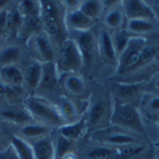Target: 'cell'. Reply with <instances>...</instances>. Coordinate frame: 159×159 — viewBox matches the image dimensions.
Returning <instances> with one entry per match:
<instances>
[{
  "mask_svg": "<svg viewBox=\"0 0 159 159\" xmlns=\"http://www.w3.org/2000/svg\"><path fill=\"white\" fill-rule=\"evenodd\" d=\"M24 108L33 121L46 127H61L65 125L57 107L41 96H30L24 102Z\"/></svg>",
  "mask_w": 159,
  "mask_h": 159,
  "instance_id": "cell-1",
  "label": "cell"
},
{
  "mask_svg": "<svg viewBox=\"0 0 159 159\" xmlns=\"http://www.w3.org/2000/svg\"><path fill=\"white\" fill-rule=\"evenodd\" d=\"M39 4L43 30L52 45L60 46L65 41V23L61 7L55 2H39Z\"/></svg>",
  "mask_w": 159,
  "mask_h": 159,
  "instance_id": "cell-2",
  "label": "cell"
},
{
  "mask_svg": "<svg viewBox=\"0 0 159 159\" xmlns=\"http://www.w3.org/2000/svg\"><path fill=\"white\" fill-rule=\"evenodd\" d=\"M111 124L135 135H147L141 116L134 104L116 101L111 115Z\"/></svg>",
  "mask_w": 159,
  "mask_h": 159,
  "instance_id": "cell-3",
  "label": "cell"
},
{
  "mask_svg": "<svg viewBox=\"0 0 159 159\" xmlns=\"http://www.w3.org/2000/svg\"><path fill=\"white\" fill-rule=\"evenodd\" d=\"M55 64L59 78L65 74H78L83 69V57L73 38H65V41L59 46L57 61Z\"/></svg>",
  "mask_w": 159,
  "mask_h": 159,
  "instance_id": "cell-4",
  "label": "cell"
},
{
  "mask_svg": "<svg viewBox=\"0 0 159 159\" xmlns=\"http://www.w3.org/2000/svg\"><path fill=\"white\" fill-rule=\"evenodd\" d=\"M145 46H147L145 38L140 36H132L129 41V45L117 59V73L125 74L134 65V62L136 61V59L139 57L140 52Z\"/></svg>",
  "mask_w": 159,
  "mask_h": 159,
  "instance_id": "cell-5",
  "label": "cell"
},
{
  "mask_svg": "<svg viewBox=\"0 0 159 159\" xmlns=\"http://www.w3.org/2000/svg\"><path fill=\"white\" fill-rule=\"evenodd\" d=\"M74 41L76 42L79 51L82 54L84 65H90L93 57L98 50V42L96 41L94 34L90 31L85 32H74Z\"/></svg>",
  "mask_w": 159,
  "mask_h": 159,
  "instance_id": "cell-6",
  "label": "cell"
},
{
  "mask_svg": "<svg viewBox=\"0 0 159 159\" xmlns=\"http://www.w3.org/2000/svg\"><path fill=\"white\" fill-rule=\"evenodd\" d=\"M121 8L124 11V16L130 19H147V20H154L155 13L145 2L141 0H126L121 2Z\"/></svg>",
  "mask_w": 159,
  "mask_h": 159,
  "instance_id": "cell-7",
  "label": "cell"
},
{
  "mask_svg": "<svg viewBox=\"0 0 159 159\" xmlns=\"http://www.w3.org/2000/svg\"><path fill=\"white\" fill-rule=\"evenodd\" d=\"M32 52L39 59V62H54V45L50 38L42 33L30 38Z\"/></svg>",
  "mask_w": 159,
  "mask_h": 159,
  "instance_id": "cell-8",
  "label": "cell"
},
{
  "mask_svg": "<svg viewBox=\"0 0 159 159\" xmlns=\"http://www.w3.org/2000/svg\"><path fill=\"white\" fill-rule=\"evenodd\" d=\"M64 23H65V28L68 30H71L74 32H85L92 30L94 20H92L90 18L84 16L79 9H75L65 13Z\"/></svg>",
  "mask_w": 159,
  "mask_h": 159,
  "instance_id": "cell-9",
  "label": "cell"
},
{
  "mask_svg": "<svg viewBox=\"0 0 159 159\" xmlns=\"http://www.w3.org/2000/svg\"><path fill=\"white\" fill-rule=\"evenodd\" d=\"M102 143L112 145V147H126V145H132V144H143V140L140 136L131 134L127 131H115L111 134H107L104 138L99 139Z\"/></svg>",
  "mask_w": 159,
  "mask_h": 159,
  "instance_id": "cell-10",
  "label": "cell"
},
{
  "mask_svg": "<svg viewBox=\"0 0 159 159\" xmlns=\"http://www.w3.org/2000/svg\"><path fill=\"white\" fill-rule=\"evenodd\" d=\"M59 74L55 62H43L42 64V76L37 88V92H51L59 82Z\"/></svg>",
  "mask_w": 159,
  "mask_h": 159,
  "instance_id": "cell-11",
  "label": "cell"
},
{
  "mask_svg": "<svg viewBox=\"0 0 159 159\" xmlns=\"http://www.w3.org/2000/svg\"><path fill=\"white\" fill-rule=\"evenodd\" d=\"M0 82L8 87L18 88L24 84V74L17 64L7 65L0 68Z\"/></svg>",
  "mask_w": 159,
  "mask_h": 159,
  "instance_id": "cell-12",
  "label": "cell"
},
{
  "mask_svg": "<svg viewBox=\"0 0 159 159\" xmlns=\"http://www.w3.org/2000/svg\"><path fill=\"white\" fill-rule=\"evenodd\" d=\"M31 145L34 159H55V144L50 136L33 140Z\"/></svg>",
  "mask_w": 159,
  "mask_h": 159,
  "instance_id": "cell-13",
  "label": "cell"
},
{
  "mask_svg": "<svg viewBox=\"0 0 159 159\" xmlns=\"http://www.w3.org/2000/svg\"><path fill=\"white\" fill-rule=\"evenodd\" d=\"M98 48L101 52V56L103 57L104 61H107L108 64L112 65H117V54H116V50L113 47L112 43V39L111 36L108 34V32L102 31L99 39H98Z\"/></svg>",
  "mask_w": 159,
  "mask_h": 159,
  "instance_id": "cell-14",
  "label": "cell"
},
{
  "mask_svg": "<svg viewBox=\"0 0 159 159\" xmlns=\"http://www.w3.org/2000/svg\"><path fill=\"white\" fill-rule=\"evenodd\" d=\"M87 117H82L80 120H78L73 124H66V125H62L61 127H59V132L60 135L69 139V140H78L80 139L84 132L87 131Z\"/></svg>",
  "mask_w": 159,
  "mask_h": 159,
  "instance_id": "cell-15",
  "label": "cell"
},
{
  "mask_svg": "<svg viewBox=\"0 0 159 159\" xmlns=\"http://www.w3.org/2000/svg\"><path fill=\"white\" fill-rule=\"evenodd\" d=\"M23 74H24V84L31 90H37L42 76V62L37 60L32 61Z\"/></svg>",
  "mask_w": 159,
  "mask_h": 159,
  "instance_id": "cell-16",
  "label": "cell"
},
{
  "mask_svg": "<svg viewBox=\"0 0 159 159\" xmlns=\"http://www.w3.org/2000/svg\"><path fill=\"white\" fill-rule=\"evenodd\" d=\"M55 106L57 107L65 125L78 121V108L75 104H73V102L70 99L65 98V97H60V98H57V102Z\"/></svg>",
  "mask_w": 159,
  "mask_h": 159,
  "instance_id": "cell-17",
  "label": "cell"
},
{
  "mask_svg": "<svg viewBox=\"0 0 159 159\" xmlns=\"http://www.w3.org/2000/svg\"><path fill=\"white\" fill-rule=\"evenodd\" d=\"M0 117L3 120L11 122V124H18V125H27L31 122H34L33 118L31 117V115L24 110H19V108H8V110H3L0 112Z\"/></svg>",
  "mask_w": 159,
  "mask_h": 159,
  "instance_id": "cell-18",
  "label": "cell"
},
{
  "mask_svg": "<svg viewBox=\"0 0 159 159\" xmlns=\"http://www.w3.org/2000/svg\"><path fill=\"white\" fill-rule=\"evenodd\" d=\"M60 79H61L62 88L68 92V93L74 94V96H79L84 92L85 85H84V80L82 79L80 75H78V74H65V75H61Z\"/></svg>",
  "mask_w": 159,
  "mask_h": 159,
  "instance_id": "cell-19",
  "label": "cell"
},
{
  "mask_svg": "<svg viewBox=\"0 0 159 159\" xmlns=\"http://www.w3.org/2000/svg\"><path fill=\"white\" fill-rule=\"evenodd\" d=\"M42 30H43V25H42L41 16L23 18V24H22V28L19 31V36L24 37V38L27 37L30 39L31 37H33L36 34H39Z\"/></svg>",
  "mask_w": 159,
  "mask_h": 159,
  "instance_id": "cell-20",
  "label": "cell"
},
{
  "mask_svg": "<svg viewBox=\"0 0 159 159\" xmlns=\"http://www.w3.org/2000/svg\"><path fill=\"white\" fill-rule=\"evenodd\" d=\"M50 129L41 125V124H37V122H31L27 125H23L20 127V138L24 140H37V139H41L43 136H47Z\"/></svg>",
  "mask_w": 159,
  "mask_h": 159,
  "instance_id": "cell-21",
  "label": "cell"
},
{
  "mask_svg": "<svg viewBox=\"0 0 159 159\" xmlns=\"http://www.w3.org/2000/svg\"><path fill=\"white\" fill-rule=\"evenodd\" d=\"M139 84H117L115 89V94L117 101L131 104V102L139 96Z\"/></svg>",
  "mask_w": 159,
  "mask_h": 159,
  "instance_id": "cell-22",
  "label": "cell"
},
{
  "mask_svg": "<svg viewBox=\"0 0 159 159\" xmlns=\"http://www.w3.org/2000/svg\"><path fill=\"white\" fill-rule=\"evenodd\" d=\"M10 147L16 152L18 159H34L33 149L31 143L22 139L20 136H11L10 139Z\"/></svg>",
  "mask_w": 159,
  "mask_h": 159,
  "instance_id": "cell-23",
  "label": "cell"
},
{
  "mask_svg": "<svg viewBox=\"0 0 159 159\" xmlns=\"http://www.w3.org/2000/svg\"><path fill=\"white\" fill-rule=\"evenodd\" d=\"M23 24V17L19 13L18 8L9 9L7 16V34L16 37L19 34V31Z\"/></svg>",
  "mask_w": 159,
  "mask_h": 159,
  "instance_id": "cell-24",
  "label": "cell"
},
{
  "mask_svg": "<svg viewBox=\"0 0 159 159\" xmlns=\"http://www.w3.org/2000/svg\"><path fill=\"white\" fill-rule=\"evenodd\" d=\"M155 56H157V48H155L154 46H152V45H147V46L143 48V51L140 52V55H139V57L136 59V61L134 62V65H132L126 73H129V71H135V70L143 68V66L148 65L149 62L153 61V59H154Z\"/></svg>",
  "mask_w": 159,
  "mask_h": 159,
  "instance_id": "cell-25",
  "label": "cell"
},
{
  "mask_svg": "<svg viewBox=\"0 0 159 159\" xmlns=\"http://www.w3.org/2000/svg\"><path fill=\"white\" fill-rule=\"evenodd\" d=\"M132 36H135V34L130 33L127 30H118V31H116V32L111 36V39H112L113 47H115V50H116L117 57L124 52V50H125L126 46L129 45V41L131 39Z\"/></svg>",
  "mask_w": 159,
  "mask_h": 159,
  "instance_id": "cell-26",
  "label": "cell"
},
{
  "mask_svg": "<svg viewBox=\"0 0 159 159\" xmlns=\"http://www.w3.org/2000/svg\"><path fill=\"white\" fill-rule=\"evenodd\" d=\"M79 10H80L84 16L90 18L92 20H94L102 14L104 8H103L102 2H97V0H85V2H82L80 7H79Z\"/></svg>",
  "mask_w": 159,
  "mask_h": 159,
  "instance_id": "cell-27",
  "label": "cell"
},
{
  "mask_svg": "<svg viewBox=\"0 0 159 159\" xmlns=\"http://www.w3.org/2000/svg\"><path fill=\"white\" fill-rule=\"evenodd\" d=\"M124 11L122 8H120L118 5L108 9V11L106 13V17H104V23L108 28L112 30H117V28H121V25L124 23Z\"/></svg>",
  "mask_w": 159,
  "mask_h": 159,
  "instance_id": "cell-28",
  "label": "cell"
},
{
  "mask_svg": "<svg viewBox=\"0 0 159 159\" xmlns=\"http://www.w3.org/2000/svg\"><path fill=\"white\" fill-rule=\"evenodd\" d=\"M145 149V144H132L126 147H120L115 150L113 159H131L141 154Z\"/></svg>",
  "mask_w": 159,
  "mask_h": 159,
  "instance_id": "cell-29",
  "label": "cell"
},
{
  "mask_svg": "<svg viewBox=\"0 0 159 159\" xmlns=\"http://www.w3.org/2000/svg\"><path fill=\"white\" fill-rule=\"evenodd\" d=\"M106 113V103L103 101L96 102L94 104H92V107L88 111L87 115V125L88 126H96L102 121V118L104 117Z\"/></svg>",
  "mask_w": 159,
  "mask_h": 159,
  "instance_id": "cell-30",
  "label": "cell"
},
{
  "mask_svg": "<svg viewBox=\"0 0 159 159\" xmlns=\"http://www.w3.org/2000/svg\"><path fill=\"white\" fill-rule=\"evenodd\" d=\"M153 30V22L147 19H130L127 22V31L130 33H134L135 36H140L144 33H148Z\"/></svg>",
  "mask_w": 159,
  "mask_h": 159,
  "instance_id": "cell-31",
  "label": "cell"
},
{
  "mask_svg": "<svg viewBox=\"0 0 159 159\" xmlns=\"http://www.w3.org/2000/svg\"><path fill=\"white\" fill-rule=\"evenodd\" d=\"M17 8L23 18L41 16V4H39V2H32V0L20 2Z\"/></svg>",
  "mask_w": 159,
  "mask_h": 159,
  "instance_id": "cell-32",
  "label": "cell"
},
{
  "mask_svg": "<svg viewBox=\"0 0 159 159\" xmlns=\"http://www.w3.org/2000/svg\"><path fill=\"white\" fill-rule=\"evenodd\" d=\"M19 59V48L16 46H9L0 52V68L7 65H16Z\"/></svg>",
  "mask_w": 159,
  "mask_h": 159,
  "instance_id": "cell-33",
  "label": "cell"
},
{
  "mask_svg": "<svg viewBox=\"0 0 159 159\" xmlns=\"http://www.w3.org/2000/svg\"><path fill=\"white\" fill-rule=\"evenodd\" d=\"M71 145H73V141L66 139L61 135L57 136V140H56V144H55V158L56 159H61L66 153L71 152Z\"/></svg>",
  "mask_w": 159,
  "mask_h": 159,
  "instance_id": "cell-34",
  "label": "cell"
},
{
  "mask_svg": "<svg viewBox=\"0 0 159 159\" xmlns=\"http://www.w3.org/2000/svg\"><path fill=\"white\" fill-rule=\"evenodd\" d=\"M115 149L110 147H98L87 153V159H110L113 158Z\"/></svg>",
  "mask_w": 159,
  "mask_h": 159,
  "instance_id": "cell-35",
  "label": "cell"
},
{
  "mask_svg": "<svg viewBox=\"0 0 159 159\" xmlns=\"http://www.w3.org/2000/svg\"><path fill=\"white\" fill-rule=\"evenodd\" d=\"M7 16L8 9H3L0 11V36L7 33Z\"/></svg>",
  "mask_w": 159,
  "mask_h": 159,
  "instance_id": "cell-36",
  "label": "cell"
},
{
  "mask_svg": "<svg viewBox=\"0 0 159 159\" xmlns=\"http://www.w3.org/2000/svg\"><path fill=\"white\" fill-rule=\"evenodd\" d=\"M0 159H18V157H17L16 152L13 150V148L9 145L7 149L0 152Z\"/></svg>",
  "mask_w": 159,
  "mask_h": 159,
  "instance_id": "cell-37",
  "label": "cell"
},
{
  "mask_svg": "<svg viewBox=\"0 0 159 159\" xmlns=\"http://www.w3.org/2000/svg\"><path fill=\"white\" fill-rule=\"evenodd\" d=\"M14 89L16 88H11V87H8L5 84H3L0 82V97H10L14 94Z\"/></svg>",
  "mask_w": 159,
  "mask_h": 159,
  "instance_id": "cell-38",
  "label": "cell"
},
{
  "mask_svg": "<svg viewBox=\"0 0 159 159\" xmlns=\"http://www.w3.org/2000/svg\"><path fill=\"white\" fill-rule=\"evenodd\" d=\"M64 7L68 8V11L70 10H75V9H79V7H80L82 2H78V0H65V2L61 3Z\"/></svg>",
  "mask_w": 159,
  "mask_h": 159,
  "instance_id": "cell-39",
  "label": "cell"
},
{
  "mask_svg": "<svg viewBox=\"0 0 159 159\" xmlns=\"http://www.w3.org/2000/svg\"><path fill=\"white\" fill-rule=\"evenodd\" d=\"M149 107H150V110H153L155 112H159V97H155L150 101Z\"/></svg>",
  "mask_w": 159,
  "mask_h": 159,
  "instance_id": "cell-40",
  "label": "cell"
},
{
  "mask_svg": "<svg viewBox=\"0 0 159 159\" xmlns=\"http://www.w3.org/2000/svg\"><path fill=\"white\" fill-rule=\"evenodd\" d=\"M61 159H76V155L73 152H69V153H66Z\"/></svg>",
  "mask_w": 159,
  "mask_h": 159,
  "instance_id": "cell-41",
  "label": "cell"
},
{
  "mask_svg": "<svg viewBox=\"0 0 159 159\" xmlns=\"http://www.w3.org/2000/svg\"><path fill=\"white\" fill-rule=\"evenodd\" d=\"M7 2H0V11H2L3 9H5V7H7Z\"/></svg>",
  "mask_w": 159,
  "mask_h": 159,
  "instance_id": "cell-42",
  "label": "cell"
},
{
  "mask_svg": "<svg viewBox=\"0 0 159 159\" xmlns=\"http://www.w3.org/2000/svg\"><path fill=\"white\" fill-rule=\"evenodd\" d=\"M154 145H155V147L158 148V150H159V140H158V141H155V144H154Z\"/></svg>",
  "mask_w": 159,
  "mask_h": 159,
  "instance_id": "cell-43",
  "label": "cell"
},
{
  "mask_svg": "<svg viewBox=\"0 0 159 159\" xmlns=\"http://www.w3.org/2000/svg\"><path fill=\"white\" fill-rule=\"evenodd\" d=\"M155 85H157V87H158V88H159V78H158V79H157V82H155Z\"/></svg>",
  "mask_w": 159,
  "mask_h": 159,
  "instance_id": "cell-44",
  "label": "cell"
},
{
  "mask_svg": "<svg viewBox=\"0 0 159 159\" xmlns=\"http://www.w3.org/2000/svg\"><path fill=\"white\" fill-rule=\"evenodd\" d=\"M157 124H158V126H159V117L157 118Z\"/></svg>",
  "mask_w": 159,
  "mask_h": 159,
  "instance_id": "cell-45",
  "label": "cell"
},
{
  "mask_svg": "<svg viewBox=\"0 0 159 159\" xmlns=\"http://www.w3.org/2000/svg\"><path fill=\"white\" fill-rule=\"evenodd\" d=\"M158 158H159V150H158Z\"/></svg>",
  "mask_w": 159,
  "mask_h": 159,
  "instance_id": "cell-46",
  "label": "cell"
}]
</instances>
